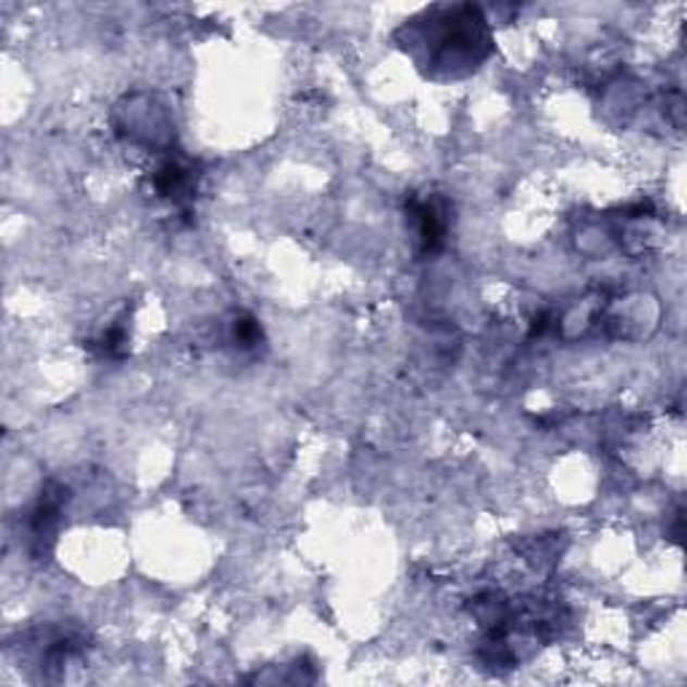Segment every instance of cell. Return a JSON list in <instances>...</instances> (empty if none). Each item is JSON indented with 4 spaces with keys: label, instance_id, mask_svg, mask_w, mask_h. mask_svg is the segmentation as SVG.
I'll list each match as a JSON object with an SVG mask.
<instances>
[{
    "label": "cell",
    "instance_id": "1",
    "mask_svg": "<svg viewBox=\"0 0 687 687\" xmlns=\"http://www.w3.org/2000/svg\"><path fill=\"white\" fill-rule=\"evenodd\" d=\"M409 223L411 232H414V239L425 253H433V250L440 248V242L446 237V226H449L446 208L438 199H416V202H411Z\"/></svg>",
    "mask_w": 687,
    "mask_h": 687
},
{
    "label": "cell",
    "instance_id": "2",
    "mask_svg": "<svg viewBox=\"0 0 687 687\" xmlns=\"http://www.w3.org/2000/svg\"><path fill=\"white\" fill-rule=\"evenodd\" d=\"M153 188H157L159 197L170 199V202H183L193 193V172L186 164L167 159V162H162V167L153 172Z\"/></svg>",
    "mask_w": 687,
    "mask_h": 687
}]
</instances>
